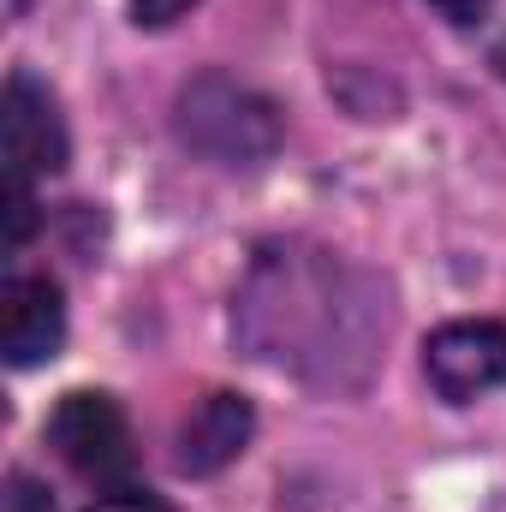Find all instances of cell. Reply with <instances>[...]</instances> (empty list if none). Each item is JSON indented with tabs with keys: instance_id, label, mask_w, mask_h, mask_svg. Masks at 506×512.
Masks as SVG:
<instances>
[{
	"instance_id": "30bf717a",
	"label": "cell",
	"mask_w": 506,
	"mask_h": 512,
	"mask_svg": "<svg viewBox=\"0 0 506 512\" xmlns=\"http://www.w3.org/2000/svg\"><path fill=\"white\" fill-rule=\"evenodd\" d=\"M197 0H131V18L137 24H149V30H161V24H173L179 12H191Z\"/></svg>"
},
{
	"instance_id": "8fae6325",
	"label": "cell",
	"mask_w": 506,
	"mask_h": 512,
	"mask_svg": "<svg viewBox=\"0 0 506 512\" xmlns=\"http://www.w3.org/2000/svg\"><path fill=\"white\" fill-rule=\"evenodd\" d=\"M6 512H54V501H48L30 477H12V483H6Z\"/></svg>"
},
{
	"instance_id": "4fadbf2b",
	"label": "cell",
	"mask_w": 506,
	"mask_h": 512,
	"mask_svg": "<svg viewBox=\"0 0 506 512\" xmlns=\"http://www.w3.org/2000/svg\"><path fill=\"white\" fill-rule=\"evenodd\" d=\"M6 6H12V12H24V6H30V0H6Z\"/></svg>"
},
{
	"instance_id": "9c48e42d",
	"label": "cell",
	"mask_w": 506,
	"mask_h": 512,
	"mask_svg": "<svg viewBox=\"0 0 506 512\" xmlns=\"http://www.w3.org/2000/svg\"><path fill=\"white\" fill-rule=\"evenodd\" d=\"M30 185L24 179H12V197H6V245H24L30 239Z\"/></svg>"
},
{
	"instance_id": "7a4b0ae2",
	"label": "cell",
	"mask_w": 506,
	"mask_h": 512,
	"mask_svg": "<svg viewBox=\"0 0 506 512\" xmlns=\"http://www.w3.org/2000/svg\"><path fill=\"white\" fill-rule=\"evenodd\" d=\"M179 137L209 155V161H227V167H256L274 155L280 143V114L268 96H256L233 78H197L185 96H179Z\"/></svg>"
},
{
	"instance_id": "6da1fadb",
	"label": "cell",
	"mask_w": 506,
	"mask_h": 512,
	"mask_svg": "<svg viewBox=\"0 0 506 512\" xmlns=\"http://www.w3.org/2000/svg\"><path fill=\"white\" fill-rule=\"evenodd\" d=\"M251 358L310 387H358L387 334V292L328 251H268L239 298Z\"/></svg>"
},
{
	"instance_id": "52a82bcc",
	"label": "cell",
	"mask_w": 506,
	"mask_h": 512,
	"mask_svg": "<svg viewBox=\"0 0 506 512\" xmlns=\"http://www.w3.org/2000/svg\"><path fill=\"white\" fill-rule=\"evenodd\" d=\"M251 429H256V417L239 393H209V399L185 417L173 459H179L185 477H215V471H227V465L245 453Z\"/></svg>"
},
{
	"instance_id": "8992f818",
	"label": "cell",
	"mask_w": 506,
	"mask_h": 512,
	"mask_svg": "<svg viewBox=\"0 0 506 512\" xmlns=\"http://www.w3.org/2000/svg\"><path fill=\"white\" fill-rule=\"evenodd\" d=\"M66 340V304L48 274H12L0 292V346L12 370H36Z\"/></svg>"
},
{
	"instance_id": "7c38bea8",
	"label": "cell",
	"mask_w": 506,
	"mask_h": 512,
	"mask_svg": "<svg viewBox=\"0 0 506 512\" xmlns=\"http://www.w3.org/2000/svg\"><path fill=\"white\" fill-rule=\"evenodd\" d=\"M435 6H441V12H447V18H459V24H465V18H477V12H483V0H435Z\"/></svg>"
},
{
	"instance_id": "277c9868",
	"label": "cell",
	"mask_w": 506,
	"mask_h": 512,
	"mask_svg": "<svg viewBox=\"0 0 506 512\" xmlns=\"http://www.w3.org/2000/svg\"><path fill=\"white\" fill-rule=\"evenodd\" d=\"M423 376L447 405L483 399L489 387H506V322H447L423 346Z\"/></svg>"
},
{
	"instance_id": "3957f363",
	"label": "cell",
	"mask_w": 506,
	"mask_h": 512,
	"mask_svg": "<svg viewBox=\"0 0 506 512\" xmlns=\"http://www.w3.org/2000/svg\"><path fill=\"white\" fill-rule=\"evenodd\" d=\"M48 441H54V453L84 477V483H120L131 471V423L126 411H120V399H108V393H90V387H78V393H66L60 405H54V417H48Z\"/></svg>"
},
{
	"instance_id": "ba28073f",
	"label": "cell",
	"mask_w": 506,
	"mask_h": 512,
	"mask_svg": "<svg viewBox=\"0 0 506 512\" xmlns=\"http://www.w3.org/2000/svg\"><path fill=\"white\" fill-rule=\"evenodd\" d=\"M84 512H173V507L149 489H114V495H96Z\"/></svg>"
},
{
	"instance_id": "5b68a950",
	"label": "cell",
	"mask_w": 506,
	"mask_h": 512,
	"mask_svg": "<svg viewBox=\"0 0 506 512\" xmlns=\"http://www.w3.org/2000/svg\"><path fill=\"white\" fill-rule=\"evenodd\" d=\"M0 131H6V173L12 179H36V173H60L66 167V120L54 108V96L30 78L12 72L6 78V102H0Z\"/></svg>"
}]
</instances>
